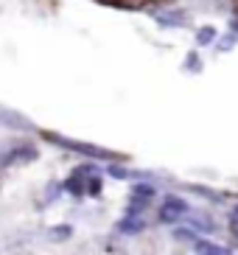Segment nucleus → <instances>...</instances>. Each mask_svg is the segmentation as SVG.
<instances>
[{
  "mask_svg": "<svg viewBox=\"0 0 238 255\" xmlns=\"http://www.w3.org/2000/svg\"><path fill=\"white\" fill-rule=\"evenodd\" d=\"M45 140H51V143H56V146H62V149H70V151L82 154V157H90V160H120V154H115V151H107V149H101V146H93V143L70 140V137L56 135V132H45Z\"/></svg>",
  "mask_w": 238,
  "mask_h": 255,
  "instance_id": "1",
  "label": "nucleus"
},
{
  "mask_svg": "<svg viewBox=\"0 0 238 255\" xmlns=\"http://www.w3.org/2000/svg\"><path fill=\"white\" fill-rule=\"evenodd\" d=\"M39 157L37 146L25 140H0V165H25Z\"/></svg>",
  "mask_w": 238,
  "mask_h": 255,
  "instance_id": "2",
  "label": "nucleus"
},
{
  "mask_svg": "<svg viewBox=\"0 0 238 255\" xmlns=\"http://www.w3.org/2000/svg\"><path fill=\"white\" fill-rule=\"evenodd\" d=\"M0 129H6V132L17 135V132H34L37 127H34V121H28L20 110H11V107L0 104Z\"/></svg>",
  "mask_w": 238,
  "mask_h": 255,
  "instance_id": "3",
  "label": "nucleus"
},
{
  "mask_svg": "<svg viewBox=\"0 0 238 255\" xmlns=\"http://www.w3.org/2000/svg\"><path fill=\"white\" fill-rule=\"evenodd\" d=\"M157 216H160V222H165V225H174V222H179L182 216H188V202L179 199V196H165Z\"/></svg>",
  "mask_w": 238,
  "mask_h": 255,
  "instance_id": "4",
  "label": "nucleus"
},
{
  "mask_svg": "<svg viewBox=\"0 0 238 255\" xmlns=\"http://www.w3.org/2000/svg\"><path fill=\"white\" fill-rule=\"evenodd\" d=\"M143 230H146V219L143 216H123L118 222V233H123V236H137Z\"/></svg>",
  "mask_w": 238,
  "mask_h": 255,
  "instance_id": "5",
  "label": "nucleus"
},
{
  "mask_svg": "<svg viewBox=\"0 0 238 255\" xmlns=\"http://www.w3.org/2000/svg\"><path fill=\"white\" fill-rule=\"evenodd\" d=\"M194 250H196V255H230L227 247H219V244H213V241H208V239H196Z\"/></svg>",
  "mask_w": 238,
  "mask_h": 255,
  "instance_id": "6",
  "label": "nucleus"
},
{
  "mask_svg": "<svg viewBox=\"0 0 238 255\" xmlns=\"http://www.w3.org/2000/svg\"><path fill=\"white\" fill-rule=\"evenodd\" d=\"M154 20L165 28H177V25H185V14L182 11H157Z\"/></svg>",
  "mask_w": 238,
  "mask_h": 255,
  "instance_id": "7",
  "label": "nucleus"
},
{
  "mask_svg": "<svg viewBox=\"0 0 238 255\" xmlns=\"http://www.w3.org/2000/svg\"><path fill=\"white\" fill-rule=\"evenodd\" d=\"M191 230H194V233H213V230H216V225H213V222H210V219L208 216H194V219H191Z\"/></svg>",
  "mask_w": 238,
  "mask_h": 255,
  "instance_id": "8",
  "label": "nucleus"
},
{
  "mask_svg": "<svg viewBox=\"0 0 238 255\" xmlns=\"http://www.w3.org/2000/svg\"><path fill=\"white\" fill-rule=\"evenodd\" d=\"M196 42H199V45H210V42H216V28H213V25L199 28V31H196Z\"/></svg>",
  "mask_w": 238,
  "mask_h": 255,
  "instance_id": "9",
  "label": "nucleus"
},
{
  "mask_svg": "<svg viewBox=\"0 0 238 255\" xmlns=\"http://www.w3.org/2000/svg\"><path fill=\"white\" fill-rule=\"evenodd\" d=\"M70 227L67 225H62V227H53V230H48V236H51V241H65V239H70Z\"/></svg>",
  "mask_w": 238,
  "mask_h": 255,
  "instance_id": "10",
  "label": "nucleus"
},
{
  "mask_svg": "<svg viewBox=\"0 0 238 255\" xmlns=\"http://www.w3.org/2000/svg\"><path fill=\"white\" fill-rule=\"evenodd\" d=\"M185 68L191 70V73H199V70H202V62H199V53H196V51H191L185 56Z\"/></svg>",
  "mask_w": 238,
  "mask_h": 255,
  "instance_id": "11",
  "label": "nucleus"
},
{
  "mask_svg": "<svg viewBox=\"0 0 238 255\" xmlns=\"http://www.w3.org/2000/svg\"><path fill=\"white\" fill-rule=\"evenodd\" d=\"M132 196H143V199H151V196H154V188L151 185H134V191H132Z\"/></svg>",
  "mask_w": 238,
  "mask_h": 255,
  "instance_id": "12",
  "label": "nucleus"
},
{
  "mask_svg": "<svg viewBox=\"0 0 238 255\" xmlns=\"http://www.w3.org/2000/svg\"><path fill=\"white\" fill-rule=\"evenodd\" d=\"M233 45H236V37H233V34H230V37H222V39H216V48H219V51H230Z\"/></svg>",
  "mask_w": 238,
  "mask_h": 255,
  "instance_id": "13",
  "label": "nucleus"
},
{
  "mask_svg": "<svg viewBox=\"0 0 238 255\" xmlns=\"http://www.w3.org/2000/svg\"><path fill=\"white\" fill-rule=\"evenodd\" d=\"M174 236H177V239H196V233L191 230V227H177Z\"/></svg>",
  "mask_w": 238,
  "mask_h": 255,
  "instance_id": "14",
  "label": "nucleus"
},
{
  "mask_svg": "<svg viewBox=\"0 0 238 255\" xmlns=\"http://www.w3.org/2000/svg\"><path fill=\"white\" fill-rule=\"evenodd\" d=\"M59 191H62V185L51 182V185H48V196H45V202H53V196H59Z\"/></svg>",
  "mask_w": 238,
  "mask_h": 255,
  "instance_id": "15",
  "label": "nucleus"
},
{
  "mask_svg": "<svg viewBox=\"0 0 238 255\" xmlns=\"http://www.w3.org/2000/svg\"><path fill=\"white\" fill-rule=\"evenodd\" d=\"M233 28H236V31H238V20H233Z\"/></svg>",
  "mask_w": 238,
  "mask_h": 255,
  "instance_id": "16",
  "label": "nucleus"
},
{
  "mask_svg": "<svg viewBox=\"0 0 238 255\" xmlns=\"http://www.w3.org/2000/svg\"><path fill=\"white\" fill-rule=\"evenodd\" d=\"M233 213H236V219H238V205H236V210H233Z\"/></svg>",
  "mask_w": 238,
  "mask_h": 255,
  "instance_id": "17",
  "label": "nucleus"
}]
</instances>
